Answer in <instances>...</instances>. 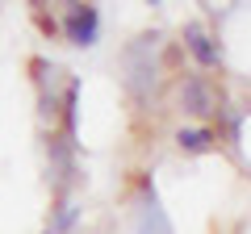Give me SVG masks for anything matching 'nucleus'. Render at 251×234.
<instances>
[{
	"label": "nucleus",
	"mask_w": 251,
	"mask_h": 234,
	"mask_svg": "<svg viewBox=\"0 0 251 234\" xmlns=\"http://www.w3.org/2000/svg\"><path fill=\"white\" fill-rule=\"evenodd\" d=\"M180 105H184L188 113H197V117L218 113V92H214V84H209L205 75H188V80L180 84Z\"/></svg>",
	"instance_id": "nucleus-3"
},
{
	"label": "nucleus",
	"mask_w": 251,
	"mask_h": 234,
	"mask_svg": "<svg viewBox=\"0 0 251 234\" xmlns=\"http://www.w3.org/2000/svg\"><path fill=\"white\" fill-rule=\"evenodd\" d=\"M46 234H50V230H46Z\"/></svg>",
	"instance_id": "nucleus-7"
},
{
	"label": "nucleus",
	"mask_w": 251,
	"mask_h": 234,
	"mask_svg": "<svg viewBox=\"0 0 251 234\" xmlns=\"http://www.w3.org/2000/svg\"><path fill=\"white\" fill-rule=\"evenodd\" d=\"M63 34L72 46H92L100 34V9L97 4H67L63 13Z\"/></svg>",
	"instance_id": "nucleus-1"
},
{
	"label": "nucleus",
	"mask_w": 251,
	"mask_h": 234,
	"mask_svg": "<svg viewBox=\"0 0 251 234\" xmlns=\"http://www.w3.org/2000/svg\"><path fill=\"white\" fill-rule=\"evenodd\" d=\"M134 234H172V222H168V213H163L159 197H155V184L151 180H143V192H138Z\"/></svg>",
	"instance_id": "nucleus-2"
},
{
	"label": "nucleus",
	"mask_w": 251,
	"mask_h": 234,
	"mask_svg": "<svg viewBox=\"0 0 251 234\" xmlns=\"http://www.w3.org/2000/svg\"><path fill=\"white\" fill-rule=\"evenodd\" d=\"M176 142H180V151L201 155V151H209V146L218 142V134L209 126H184V130H176Z\"/></svg>",
	"instance_id": "nucleus-5"
},
{
	"label": "nucleus",
	"mask_w": 251,
	"mask_h": 234,
	"mask_svg": "<svg viewBox=\"0 0 251 234\" xmlns=\"http://www.w3.org/2000/svg\"><path fill=\"white\" fill-rule=\"evenodd\" d=\"M184 46H188V54H193L201 67H218V63H222L218 42L205 34V25H197V21H188V25H184Z\"/></svg>",
	"instance_id": "nucleus-4"
},
{
	"label": "nucleus",
	"mask_w": 251,
	"mask_h": 234,
	"mask_svg": "<svg viewBox=\"0 0 251 234\" xmlns=\"http://www.w3.org/2000/svg\"><path fill=\"white\" fill-rule=\"evenodd\" d=\"M75 217H80V209L72 205V201H59V209H54V222H50V234H63V230H72Z\"/></svg>",
	"instance_id": "nucleus-6"
}]
</instances>
